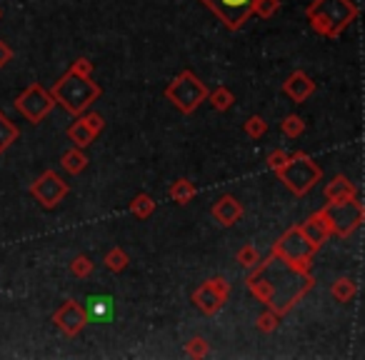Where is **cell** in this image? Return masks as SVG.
Masks as SVG:
<instances>
[{
  "mask_svg": "<svg viewBox=\"0 0 365 360\" xmlns=\"http://www.w3.org/2000/svg\"><path fill=\"white\" fill-rule=\"evenodd\" d=\"M270 253H275L278 258H283L285 263L310 270V260H313V255L318 253V250L310 245V240L303 235L300 225H293V228L285 230V233L280 235L278 240H275L273 250H270Z\"/></svg>",
  "mask_w": 365,
  "mask_h": 360,
  "instance_id": "52a82bcc",
  "label": "cell"
},
{
  "mask_svg": "<svg viewBox=\"0 0 365 360\" xmlns=\"http://www.w3.org/2000/svg\"><path fill=\"white\" fill-rule=\"evenodd\" d=\"M101 86L93 81V76H78V73L68 71L56 86L51 88V96L56 106H61L71 115H83L93 103L101 98Z\"/></svg>",
  "mask_w": 365,
  "mask_h": 360,
  "instance_id": "3957f363",
  "label": "cell"
},
{
  "mask_svg": "<svg viewBox=\"0 0 365 360\" xmlns=\"http://www.w3.org/2000/svg\"><path fill=\"white\" fill-rule=\"evenodd\" d=\"M320 210H323L325 220H328L330 235H335V238H350V235L360 228V223H363V218H365V208L358 198L340 200V203H328Z\"/></svg>",
  "mask_w": 365,
  "mask_h": 360,
  "instance_id": "8992f818",
  "label": "cell"
},
{
  "mask_svg": "<svg viewBox=\"0 0 365 360\" xmlns=\"http://www.w3.org/2000/svg\"><path fill=\"white\" fill-rule=\"evenodd\" d=\"M278 325H280V315L278 313H273L270 308L260 313V318H258V330H260V333H275V330H278Z\"/></svg>",
  "mask_w": 365,
  "mask_h": 360,
  "instance_id": "4dcf8cb0",
  "label": "cell"
},
{
  "mask_svg": "<svg viewBox=\"0 0 365 360\" xmlns=\"http://www.w3.org/2000/svg\"><path fill=\"white\" fill-rule=\"evenodd\" d=\"M88 318H96L101 323H108L113 318V298L110 295H91L88 305H83Z\"/></svg>",
  "mask_w": 365,
  "mask_h": 360,
  "instance_id": "e0dca14e",
  "label": "cell"
},
{
  "mask_svg": "<svg viewBox=\"0 0 365 360\" xmlns=\"http://www.w3.org/2000/svg\"><path fill=\"white\" fill-rule=\"evenodd\" d=\"M83 123H86L88 128H91L96 135H101L103 133V128H106V120H103V115L101 113H83Z\"/></svg>",
  "mask_w": 365,
  "mask_h": 360,
  "instance_id": "836d02e7",
  "label": "cell"
},
{
  "mask_svg": "<svg viewBox=\"0 0 365 360\" xmlns=\"http://www.w3.org/2000/svg\"><path fill=\"white\" fill-rule=\"evenodd\" d=\"M68 193H71V188H68V183L56 170H46L43 175H38L36 183L31 185V195L46 210L58 208V205L68 198Z\"/></svg>",
  "mask_w": 365,
  "mask_h": 360,
  "instance_id": "8fae6325",
  "label": "cell"
},
{
  "mask_svg": "<svg viewBox=\"0 0 365 360\" xmlns=\"http://www.w3.org/2000/svg\"><path fill=\"white\" fill-rule=\"evenodd\" d=\"M205 101H208L218 113H225V110H230V108H233L235 96H233V91H230V88L218 86V88H213V91H208V98H205Z\"/></svg>",
  "mask_w": 365,
  "mask_h": 360,
  "instance_id": "603a6c76",
  "label": "cell"
},
{
  "mask_svg": "<svg viewBox=\"0 0 365 360\" xmlns=\"http://www.w3.org/2000/svg\"><path fill=\"white\" fill-rule=\"evenodd\" d=\"M103 263H106V268L110 270V273H123V270L128 268V263H130V255H128L120 245H113L106 253V258H103Z\"/></svg>",
  "mask_w": 365,
  "mask_h": 360,
  "instance_id": "d4e9b609",
  "label": "cell"
},
{
  "mask_svg": "<svg viewBox=\"0 0 365 360\" xmlns=\"http://www.w3.org/2000/svg\"><path fill=\"white\" fill-rule=\"evenodd\" d=\"M71 71L78 73V76H93V63L88 61V58H78V61L71 66Z\"/></svg>",
  "mask_w": 365,
  "mask_h": 360,
  "instance_id": "e575fe53",
  "label": "cell"
},
{
  "mask_svg": "<svg viewBox=\"0 0 365 360\" xmlns=\"http://www.w3.org/2000/svg\"><path fill=\"white\" fill-rule=\"evenodd\" d=\"M228 31H240L253 16L255 0H200Z\"/></svg>",
  "mask_w": 365,
  "mask_h": 360,
  "instance_id": "30bf717a",
  "label": "cell"
},
{
  "mask_svg": "<svg viewBox=\"0 0 365 360\" xmlns=\"http://www.w3.org/2000/svg\"><path fill=\"white\" fill-rule=\"evenodd\" d=\"M18 135H21L18 125L6 115V113L0 110V155H3V153H6L8 148H11L13 143L18 140Z\"/></svg>",
  "mask_w": 365,
  "mask_h": 360,
  "instance_id": "7402d4cb",
  "label": "cell"
},
{
  "mask_svg": "<svg viewBox=\"0 0 365 360\" xmlns=\"http://www.w3.org/2000/svg\"><path fill=\"white\" fill-rule=\"evenodd\" d=\"M315 88H318L315 81L305 71H293L288 76V81L283 83V93L293 103H305L315 93Z\"/></svg>",
  "mask_w": 365,
  "mask_h": 360,
  "instance_id": "4fadbf2b",
  "label": "cell"
},
{
  "mask_svg": "<svg viewBox=\"0 0 365 360\" xmlns=\"http://www.w3.org/2000/svg\"><path fill=\"white\" fill-rule=\"evenodd\" d=\"M13 58H16V53H13V48L8 46L6 41H0V68H6L8 63L13 61Z\"/></svg>",
  "mask_w": 365,
  "mask_h": 360,
  "instance_id": "d590c367",
  "label": "cell"
},
{
  "mask_svg": "<svg viewBox=\"0 0 365 360\" xmlns=\"http://www.w3.org/2000/svg\"><path fill=\"white\" fill-rule=\"evenodd\" d=\"M300 230H303V235L310 240V245H313L315 250L323 248L330 238V228H328V220H325L323 210H315L313 215H308V218L300 223Z\"/></svg>",
  "mask_w": 365,
  "mask_h": 360,
  "instance_id": "5bb4252c",
  "label": "cell"
},
{
  "mask_svg": "<svg viewBox=\"0 0 365 360\" xmlns=\"http://www.w3.org/2000/svg\"><path fill=\"white\" fill-rule=\"evenodd\" d=\"M243 133L248 138H253V140H258V138H263L265 133H268V123L260 115H250L248 120L243 123Z\"/></svg>",
  "mask_w": 365,
  "mask_h": 360,
  "instance_id": "f1b7e54d",
  "label": "cell"
},
{
  "mask_svg": "<svg viewBox=\"0 0 365 360\" xmlns=\"http://www.w3.org/2000/svg\"><path fill=\"white\" fill-rule=\"evenodd\" d=\"M88 155H86V150L83 148H71V150H66L61 155V165H63V170L66 173H71V175H81L83 170L88 168Z\"/></svg>",
  "mask_w": 365,
  "mask_h": 360,
  "instance_id": "d6986e66",
  "label": "cell"
},
{
  "mask_svg": "<svg viewBox=\"0 0 365 360\" xmlns=\"http://www.w3.org/2000/svg\"><path fill=\"white\" fill-rule=\"evenodd\" d=\"M93 270H96V263H93L88 255H76V258L71 260V275L78 280H86L93 275Z\"/></svg>",
  "mask_w": 365,
  "mask_h": 360,
  "instance_id": "484cf974",
  "label": "cell"
},
{
  "mask_svg": "<svg viewBox=\"0 0 365 360\" xmlns=\"http://www.w3.org/2000/svg\"><path fill=\"white\" fill-rule=\"evenodd\" d=\"M330 295H333L338 303H353L355 295H358V283L353 278H338L330 288Z\"/></svg>",
  "mask_w": 365,
  "mask_h": 360,
  "instance_id": "44dd1931",
  "label": "cell"
},
{
  "mask_svg": "<svg viewBox=\"0 0 365 360\" xmlns=\"http://www.w3.org/2000/svg\"><path fill=\"white\" fill-rule=\"evenodd\" d=\"M213 218L218 220L223 228H233L240 218H243V205L235 195H220L218 200L213 203Z\"/></svg>",
  "mask_w": 365,
  "mask_h": 360,
  "instance_id": "9a60e30c",
  "label": "cell"
},
{
  "mask_svg": "<svg viewBox=\"0 0 365 360\" xmlns=\"http://www.w3.org/2000/svg\"><path fill=\"white\" fill-rule=\"evenodd\" d=\"M13 106H16V110L21 113L31 125H41V123L53 113L56 101H53L51 91H46L41 83H33V86H28L26 91L16 98Z\"/></svg>",
  "mask_w": 365,
  "mask_h": 360,
  "instance_id": "ba28073f",
  "label": "cell"
},
{
  "mask_svg": "<svg viewBox=\"0 0 365 360\" xmlns=\"http://www.w3.org/2000/svg\"><path fill=\"white\" fill-rule=\"evenodd\" d=\"M165 98L175 106V110H180L182 115H190V113H195L205 103L208 86L193 71H182L165 88Z\"/></svg>",
  "mask_w": 365,
  "mask_h": 360,
  "instance_id": "5b68a950",
  "label": "cell"
},
{
  "mask_svg": "<svg viewBox=\"0 0 365 360\" xmlns=\"http://www.w3.org/2000/svg\"><path fill=\"white\" fill-rule=\"evenodd\" d=\"M228 298H230V283L225 278H220V275L203 280L193 290V305L203 315H208V318L218 315L223 310V305L228 303Z\"/></svg>",
  "mask_w": 365,
  "mask_h": 360,
  "instance_id": "9c48e42d",
  "label": "cell"
},
{
  "mask_svg": "<svg viewBox=\"0 0 365 360\" xmlns=\"http://www.w3.org/2000/svg\"><path fill=\"white\" fill-rule=\"evenodd\" d=\"M280 133H283L285 138H300L305 133V120L300 115H285L283 120H280Z\"/></svg>",
  "mask_w": 365,
  "mask_h": 360,
  "instance_id": "4316f807",
  "label": "cell"
},
{
  "mask_svg": "<svg viewBox=\"0 0 365 360\" xmlns=\"http://www.w3.org/2000/svg\"><path fill=\"white\" fill-rule=\"evenodd\" d=\"M275 175H278L280 183H283L293 195H298V198L308 195L310 190L323 180V170H320V165L303 150L290 153L288 163H285Z\"/></svg>",
  "mask_w": 365,
  "mask_h": 360,
  "instance_id": "277c9868",
  "label": "cell"
},
{
  "mask_svg": "<svg viewBox=\"0 0 365 360\" xmlns=\"http://www.w3.org/2000/svg\"><path fill=\"white\" fill-rule=\"evenodd\" d=\"M53 323H56V328L61 330L66 338H76V335H81L83 328L91 323V318H88L86 308H83L78 300L68 298L66 303L53 313Z\"/></svg>",
  "mask_w": 365,
  "mask_h": 360,
  "instance_id": "7c38bea8",
  "label": "cell"
},
{
  "mask_svg": "<svg viewBox=\"0 0 365 360\" xmlns=\"http://www.w3.org/2000/svg\"><path fill=\"white\" fill-rule=\"evenodd\" d=\"M235 263L240 265L243 270H250L260 263V250L255 245H243V248L235 253Z\"/></svg>",
  "mask_w": 365,
  "mask_h": 360,
  "instance_id": "83f0119b",
  "label": "cell"
},
{
  "mask_svg": "<svg viewBox=\"0 0 365 360\" xmlns=\"http://www.w3.org/2000/svg\"><path fill=\"white\" fill-rule=\"evenodd\" d=\"M0 16H3V13H0Z\"/></svg>",
  "mask_w": 365,
  "mask_h": 360,
  "instance_id": "8d00e7d4",
  "label": "cell"
},
{
  "mask_svg": "<svg viewBox=\"0 0 365 360\" xmlns=\"http://www.w3.org/2000/svg\"><path fill=\"white\" fill-rule=\"evenodd\" d=\"M288 155H290V153H285L283 148H275V150H270V153H268V158H265V163H268L270 170L278 173L280 168H283L285 163H288Z\"/></svg>",
  "mask_w": 365,
  "mask_h": 360,
  "instance_id": "d6a6232c",
  "label": "cell"
},
{
  "mask_svg": "<svg viewBox=\"0 0 365 360\" xmlns=\"http://www.w3.org/2000/svg\"><path fill=\"white\" fill-rule=\"evenodd\" d=\"M278 11H280V0H255L253 3V16L273 18Z\"/></svg>",
  "mask_w": 365,
  "mask_h": 360,
  "instance_id": "1f68e13d",
  "label": "cell"
},
{
  "mask_svg": "<svg viewBox=\"0 0 365 360\" xmlns=\"http://www.w3.org/2000/svg\"><path fill=\"white\" fill-rule=\"evenodd\" d=\"M245 283L250 293L280 318L288 315L315 288V278L310 270L285 263L275 253H270L265 260L260 258V263L250 268Z\"/></svg>",
  "mask_w": 365,
  "mask_h": 360,
  "instance_id": "6da1fadb",
  "label": "cell"
},
{
  "mask_svg": "<svg viewBox=\"0 0 365 360\" xmlns=\"http://www.w3.org/2000/svg\"><path fill=\"white\" fill-rule=\"evenodd\" d=\"M185 353H188L190 358H195V360L205 358V355L210 353L208 340L200 338V335H193V338H190V340H185Z\"/></svg>",
  "mask_w": 365,
  "mask_h": 360,
  "instance_id": "f546056e",
  "label": "cell"
},
{
  "mask_svg": "<svg viewBox=\"0 0 365 360\" xmlns=\"http://www.w3.org/2000/svg\"><path fill=\"white\" fill-rule=\"evenodd\" d=\"M323 195H325V200H328V203H340V200L358 198V188H355V183L350 180V178L335 175L333 180L325 185Z\"/></svg>",
  "mask_w": 365,
  "mask_h": 360,
  "instance_id": "2e32d148",
  "label": "cell"
},
{
  "mask_svg": "<svg viewBox=\"0 0 365 360\" xmlns=\"http://www.w3.org/2000/svg\"><path fill=\"white\" fill-rule=\"evenodd\" d=\"M358 6L353 0H313L305 11L310 28L323 38H340L358 18Z\"/></svg>",
  "mask_w": 365,
  "mask_h": 360,
  "instance_id": "7a4b0ae2",
  "label": "cell"
},
{
  "mask_svg": "<svg viewBox=\"0 0 365 360\" xmlns=\"http://www.w3.org/2000/svg\"><path fill=\"white\" fill-rule=\"evenodd\" d=\"M168 195H170V200L175 205H188L198 195V188H195V183H190L188 178H178L175 183L170 185V190H168Z\"/></svg>",
  "mask_w": 365,
  "mask_h": 360,
  "instance_id": "ac0fdd59",
  "label": "cell"
},
{
  "mask_svg": "<svg viewBox=\"0 0 365 360\" xmlns=\"http://www.w3.org/2000/svg\"><path fill=\"white\" fill-rule=\"evenodd\" d=\"M128 208H130V213L135 215L138 220H148L153 213H155V200H153L148 193H138L135 198L130 200Z\"/></svg>",
  "mask_w": 365,
  "mask_h": 360,
  "instance_id": "cb8c5ba5",
  "label": "cell"
},
{
  "mask_svg": "<svg viewBox=\"0 0 365 360\" xmlns=\"http://www.w3.org/2000/svg\"><path fill=\"white\" fill-rule=\"evenodd\" d=\"M68 138H71V143L76 148H83V150H86L88 145H93V143H96L98 135L86 125V123H83V118L78 115V120L73 123L71 128H68Z\"/></svg>",
  "mask_w": 365,
  "mask_h": 360,
  "instance_id": "ffe728a7",
  "label": "cell"
}]
</instances>
